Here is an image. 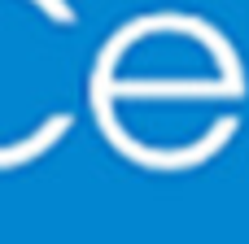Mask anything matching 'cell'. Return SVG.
Instances as JSON below:
<instances>
[]
</instances>
